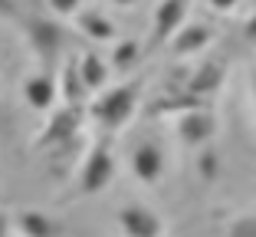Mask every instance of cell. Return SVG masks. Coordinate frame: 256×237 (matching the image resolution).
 <instances>
[{
	"mask_svg": "<svg viewBox=\"0 0 256 237\" xmlns=\"http://www.w3.org/2000/svg\"><path fill=\"white\" fill-rule=\"evenodd\" d=\"M135 106H138V83H125V86L98 92V99H92L89 112L96 115L106 129H122V125L132 119Z\"/></svg>",
	"mask_w": 256,
	"mask_h": 237,
	"instance_id": "cell-1",
	"label": "cell"
},
{
	"mask_svg": "<svg viewBox=\"0 0 256 237\" xmlns=\"http://www.w3.org/2000/svg\"><path fill=\"white\" fill-rule=\"evenodd\" d=\"M23 27H26V37H30L33 50L43 56V63H53L60 56V50L66 46V30L56 20H50V17H26Z\"/></svg>",
	"mask_w": 256,
	"mask_h": 237,
	"instance_id": "cell-2",
	"label": "cell"
},
{
	"mask_svg": "<svg viewBox=\"0 0 256 237\" xmlns=\"http://www.w3.org/2000/svg\"><path fill=\"white\" fill-rule=\"evenodd\" d=\"M112 171H115L112 152H108L106 142H98V145L86 155V165H82V171H79V191L82 194L102 191V188L112 181Z\"/></svg>",
	"mask_w": 256,
	"mask_h": 237,
	"instance_id": "cell-3",
	"label": "cell"
},
{
	"mask_svg": "<svg viewBox=\"0 0 256 237\" xmlns=\"http://www.w3.org/2000/svg\"><path fill=\"white\" fill-rule=\"evenodd\" d=\"M79 119H82V109H60V112L50 115V122H46V129L36 135V148H69V142L76 138V132H79Z\"/></svg>",
	"mask_w": 256,
	"mask_h": 237,
	"instance_id": "cell-4",
	"label": "cell"
},
{
	"mask_svg": "<svg viewBox=\"0 0 256 237\" xmlns=\"http://www.w3.org/2000/svg\"><path fill=\"white\" fill-rule=\"evenodd\" d=\"M184 17H188V4H181V0H164V4H158V7H154V33H151L148 50H158L168 40L178 37Z\"/></svg>",
	"mask_w": 256,
	"mask_h": 237,
	"instance_id": "cell-5",
	"label": "cell"
},
{
	"mask_svg": "<svg viewBox=\"0 0 256 237\" xmlns=\"http://www.w3.org/2000/svg\"><path fill=\"white\" fill-rule=\"evenodd\" d=\"M178 122V138H181L184 145H204V142H210L214 129H217V122H214V115L207 112V109H194V112H184L174 119Z\"/></svg>",
	"mask_w": 256,
	"mask_h": 237,
	"instance_id": "cell-6",
	"label": "cell"
},
{
	"mask_svg": "<svg viewBox=\"0 0 256 237\" xmlns=\"http://www.w3.org/2000/svg\"><path fill=\"white\" fill-rule=\"evenodd\" d=\"M118 224L125 237H161V217L144 204H128L118 211Z\"/></svg>",
	"mask_w": 256,
	"mask_h": 237,
	"instance_id": "cell-7",
	"label": "cell"
},
{
	"mask_svg": "<svg viewBox=\"0 0 256 237\" xmlns=\"http://www.w3.org/2000/svg\"><path fill=\"white\" fill-rule=\"evenodd\" d=\"M161 168H164L161 148L154 145V142H142V145L135 148V155H132V171H135V178L144 181V184H154L161 178Z\"/></svg>",
	"mask_w": 256,
	"mask_h": 237,
	"instance_id": "cell-8",
	"label": "cell"
},
{
	"mask_svg": "<svg viewBox=\"0 0 256 237\" xmlns=\"http://www.w3.org/2000/svg\"><path fill=\"white\" fill-rule=\"evenodd\" d=\"M76 27H79L82 37L92 40V43H108V40H115V23L108 20L102 10L82 7V10H79V17H76Z\"/></svg>",
	"mask_w": 256,
	"mask_h": 237,
	"instance_id": "cell-9",
	"label": "cell"
},
{
	"mask_svg": "<svg viewBox=\"0 0 256 237\" xmlns=\"http://www.w3.org/2000/svg\"><path fill=\"white\" fill-rule=\"evenodd\" d=\"M23 96H26L30 109L46 112V109H53L56 96H60V86H56V79L50 76V73H40V76L26 79V86H23Z\"/></svg>",
	"mask_w": 256,
	"mask_h": 237,
	"instance_id": "cell-10",
	"label": "cell"
},
{
	"mask_svg": "<svg viewBox=\"0 0 256 237\" xmlns=\"http://www.w3.org/2000/svg\"><path fill=\"white\" fill-rule=\"evenodd\" d=\"M220 83H224V63L210 60V63H204V66H197L194 73H190V79H188V96H194V99L210 96V92L220 89Z\"/></svg>",
	"mask_w": 256,
	"mask_h": 237,
	"instance_id": "cell-11",
	"label": "cell"
},
{
	"mask_svg": "<svg viewBox=\"0 0 256 237\" xmlns=\"http://www.w3.org/2000/svg\"><path fill=\"white\" fill-rule=\"evenodd\" d=\"M86 92H89V89H86L82 73H79V60H66V63H62V73H60V96L66 99V106L82 109Z\"/></svg>",
	"mask_w": 256,
	"mask_h": 237,
	"instance_id": "cell-12",
	"label": "cell"
},
{
	"mask_svg": "<svg viewBox=\"0 0 256 237\" xmlns=\"http://www.w3.org/2000/svg\"><path fill=\"white\" fill-rule=\"evenodd\" d=\"M79 73H82V83H86V89H89V92H102V89H106L108 69H106V63L98 60L92 50L79 56Z\"/></svg>",
	"mask_w": 256,
	"mask_h": 237,
	"instance_id": "cell-13",
	"label": "cell"
},
{
	"mask_svg": "<svg viewBox=\"0 0 256 237\" xmlns=\"http://www.w3.org/2000/svg\"><path fill=\"white\" fill-rule=\"evenodd\" d=\"M207 40H210V30H207V27H188V30H181L174 37L171 53L174 56H190V53H197V50H204Z\"/></svg>",
	"mask_w": 256,
	"mask_h": 237,
	"instance_id": "cell-14",
	"label": "cell"
},
{
	"mask_svg": "<svg viewBox=\"0 0 256 237\" xmlns=\"http://www.w3.org/2000/svg\"><path fill=\"white\" fill-rule=\"evenodd\" d=\"M16 227H20L26 237H56V224L46 214H40V211H20Z\"/></svg>",
	"mask_w": 256,
	"mask_h": 237,
	"instance_id": "cell-15",
	"label": "cell"
},
{
	"mask_svg": "<svg viewBox=\"0 0 256 237\" xmlns=\"http://www.w3.org/2000/svg\"><path fill=\"white\" fill-rule=\"evenodd\" d=\"M138 56H142V43H138V40H122V43L112 50V63L118 69H128Z\"/></svg>",
	"mask_w": 256,
	"mask_h": 237,
	"instance_id": "cell-16",
	"label": "cell"
},
{
	"mask_svg": "<svg viewBox=\"0 0 256 237\" xmlns=\"http://www.w3.org/2000/svg\"><path fill=\"white\" fill-rule=\"evenodd\" d=\"M226 237H256V214L236 217V221L226 227Z\"/></svg>",
	"mask_w": 256,
	"mask_h": 237,
	"instance_id": "cell-17",
	"label": "cell"
},
{
	"mask_svg": "<svg viewBox=\"0 0 256 237\" xmlns=\"http://www.w3.org/2000/svg\"><path fill=\"white\" fill-rule=\"evenodd\" d=\"M50 10H56V14H79V4H76V0H53V4H50Z\"/></svg>",
	"mask_w": 256,
	"mask_h": 237,
	"instance_id": "cell-18",
	"label": "cell"
},
{
	"mask_svg": "<svg viewBox=\"0 0 256 237\" xmlns=\"http://www.w3.org/2000/svg\"><path fill=\"white\" fill-rule=\"evenodd\" d=\"M207 178H214V155H204V165H197Z\"/></svg>",
	"mask_w": 256,
	"mask_h": 237,
	"instance_id": "cell-19",
	"label": "cell"
},
{
	"mask_svg": "<svg viewBox=\"0 0 256 237\" xmlns=\"http://www.w3.org/2000/svg\"><path fill=\"white\" fill-rule=\"evenodd\" d=\"M246 40H250V43H256V14L246 20Z\"/></svg>",
	"mask_w": 256,
	"mask_h": 237,
	"instance_id": "cell-20",
	"label": "cell"
},
{
	"mask_svg": "<svg viewBox=\"0 0 256 237\" xmlns=\"http://www.w3.org/2000/svg\"><path fill=\"white\" fill-rule=\"evenodd\" d=\"M0 237H10V224H7V214L0 211Z\"/></svg>",
	"mask_w": 256,
	"mask_h": 237,
	"instance_id": "cell-21",
	"label": "cell"
},
{
	"mask_svg": "<svg viewBox=\"0 0 256 237\" xmlns=\"http://www.w3.org/2000/svg\"><path fill=\"white\" fill-rule=\"evenodd\" d=\"M0 14H7V17H16L20 10H16V4H0Z\"/></svg>",
	"mask_w": 256,
	"mask_h": 237,
	"instance_id": "cell-22",
	"label": "cell"
},
{
	"mask_svg": "<svg viewBox=\"0 0 256 237\" xmlns=\"http://www.w3.org/2000/svg\"><path fill=\"white\" fill-rule=\"evenodd\" d=\"M253 99H256V73H253Z\"/></svg>",
	"mask_w": 256,
	"mask_h": 237,
	"instance_id": "cell-23",
	"label": "cell"
}]
</instances>
